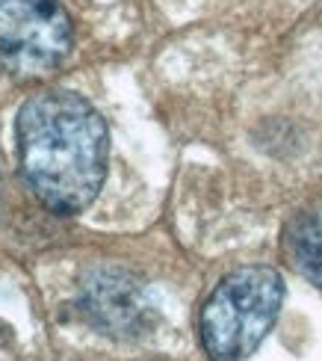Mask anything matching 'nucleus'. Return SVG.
Listing matches in <instances>:
<instances>
[{"mask_svg": "<svg viewBox=\"0 0 322 361\" xmlns=\"http://www.w3.org/2000/svg\"><path fill=\"white\" fill-rule=\"evenodd\" d=\"M284 281L272 267H240L202 308V343L213 361L249 358L278 320Z\"/></svg>", "mask_w": 322, "mask_h": 361, "instance_id": "f03ea898", "label": "nucleus"}, {"mask_svg": "<svg viewBox=\"0 0 322 361\" xmlns=\"http://www.w3.org/2000/svg\"><path fill=\"white\" fill-rule=\"evenodd\" d=\"M71 44V18L59 0H0V68L12 78H44Z\"/></svg>", "mask_w": 322, "mask_h": 361, "instance_id": "7ed1b4c3", "label": "nucleus"}, {"mask_svg": "<svg viewBox=\"0 0 322 361\" xmlns=\"http://www.w3.org/2000/svg\"><path fill=\"white\" fill-rule=\"evenodd\" d=\"M86 305L95 314V320L113 332H128V329L142 326L145 320V299L125 276L101 273L95 281L86 284Z\"/></svg>", "mask_w": 322, "mask_h": 361, "instance_id": "20e7f679", "label": "nucleus"}, {"mask_svg": "<svg viewBox=\"0 0 322 361\" xmlns=\"http://www.w3.org/2000/svg\"><path fill=\"white\" fill-rule=\"evenodd\" d=\"M18 152L39 202L59 216L80 214L106 175V125L78 92L48 89L18 113Z\"/></svg>", "mask_w": 322, "mask_h": 361, "instance_id": "f257e3e1", "label": "nucleus"}, {"mask_svg": "<svg viewBox=\"0 0 322 361\" xmlns=\"http://www.w3.org/2000/svg\"><path fill=\"white\" fill-rule=\"evenodd\" d=\"M284 246L299 273L322 288V210H304L290 222Z\"/></svg>", "mask_w": 322, "mask_h": 361, "instance_id": "39448f33", "label": "nucleus"}]
</instances>
